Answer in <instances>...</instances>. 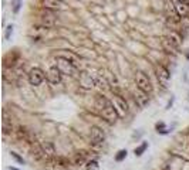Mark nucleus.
I'll use <instances>...</instances> for the list:
<instances>
[{"instance_id":"e433bc0d","label":"nucleus","mask_w":189,"mask_h":170,"mask_svg":"<svg viewBox=\"0 0 189 170\" xmlns=\"http://www.w3.org/2000/svg\"><path fill=\"white\" fill-rule=\"evenodd\" d=\"M9 170H19V169H16V167H9Z\"/></svg>"},{"instance_id":"f257e3e1","label":"nucleus","mask_w":189,"mask_h":170,"mask_svg":"<svg viewBox=\"0 0 189 170\" xmlns=\"http://www.w3.org/2000/svg\"><path fill=\"white\" fill-rule=\"evenodd\" d=\"M38 23H40V26H43L46 28H53L59 24V17H57L56 12H53V10L41 9L38 12Z\"/></svg>"},{"instance_id":"473e14b6","label":"nucleus","mask_w":189,"mask_h":170,"mask_svg":"<svg viewBox=\"0 0 189 170\" xmlns=\"http://www.w3.org/2000/svg\"><path fill=\"white\" fill-rule=\"evenodd\" d=\"M13 30H14V26H13V24H9L6 27V31H4V37H6V40H10V38H12Z\"/></svg>"},{"instance_id":"f3484780","label":"nucleus","mask_w":189,"mask_h":170,"mask_svg":"<svg viewBox=\"0 0 189 170\" xmlns=\"http://www.w3.org/2000/svg\"><path fill=\"white\" fill-rule=\"evenodd\" d=\"M134 99H135L136 105L141 106V108H144V106H146V105L149 104V96H148V94H145L144 91L138 90V88H136V91L134 92Z\"/></svg>"},{"instance_id":"a211bd4d","label":"nucleus","mask_w":189,"mask_h":170,"mask_svg":"<svg viewBox=\"0 0 189 170\" xmlns=\"http://www.w3.org/2000/svg\"><path fill=\"white\" fill-rule=\"evenodd\" d=\"M41 145H43L44 153H46V160H51V159H54V156H56V148H54V143L46 140V142H43Z\"/></svg>"},{"instance_id":"f03ea898","label":"nucleus","mask_w":189,"mask_h":170,"mask_svg":"<svg viewBox=\"0 0 189 170\" xmlns=\"http://www.w3.org/2000/svg\"><path fill=\"white\" fill-rule=\"evenodd\" d=\"M135 84H136V88H138V90L144 91V92L148 94V95L154 91V85H152L151 80H149V77L144 71H136Z\"/></svg>"},{"instance_id":"5701e85b","label":"nucleus","mask_w":189,"mask_h":170,"mask_svg":"<svg viewBox=\"0 0 189 170\" xmlns=\"http://www.w3.org/2000/svg\"><path fill=\"white\" fill-rule=\"evenodd\" d=\"M161 46H162V48H164L166 53H172V54H176V53H178V48H176V47H175L172 43H171V41L168 40L166 37H162Z\"/></svg>"},{"instance_id":"1a4fd4ad","label":"nucleus","mask_w":189,"mask_h":170,"mask_svg":"<svg viewBox=\"0 0 189 170\" xmlns=\"http://www.w3.org/2000/svg\"><path fill=\"white\" fill-rule=\"evenodd\" d=\"M56 57L57 58L67 60V61L73 62L74 65H77V67L80 68V57H78L75 53H73V51H68V50H60L59 53L56 54Z\"/></svg>"},{"instance_id":"ddd939ff","label":"nucleus","mask_w":189,"mask_h":170,"mask_svg":"<svg viewBox=\"0 0 189 170\" xmlns=\"http://www.w3.org/2000/svg\"><path fill=\"white\" fill-rule=\"evenodd\" d=\"M165 37L174 44L176 48H179V47L183 44V36H182V33H181L179 30H169Z\"/></svg>"},{"instance_id":"39448f33","label":"nucleus","mask_w":189,"mask_h":170,"mask_svg":"<svg viewBox=\"0 0 189 170\" xmlns=\"http://www.w3.org/2000/svg\"><path fill=\"white\" fill-rule=\"evenodd\" d=\"M90 142L94 146H100L105 142V132L100 126H91L90 129Z\"/></svg>"},{"instance_id":"9b49d317","label":"nucleus","mask_w":189,"mask_h":170,"mask_svg":"<svg viewBox=\"0 0 189 170\" xmlns=\"http://www.w3.org/2000/svg\"><path fill=\"white\" fill-rule=\"evenodd\" d=\"M155 74H156V78H158V81L162 84V85H166L168 84V81H169V78H171V72H169V70H168L165 65H162V64H159V65H156V70H155Z\"/></svg>"},{"instance_id":"72a5a7b5","label":"nucleus","mask_w":189,"mask_h":170,"mask_svg":"<svg viewBox=\"0 0 189 170\" xmlns=\"http://www.w3.org/2000/svg\"><path fill=\"white\" fill-rule=\"evenodd\" d=\"M172 104H174V98H171V101L168 102V105H166V109H169L171 106H172Z\"/></svg>"},{"instance_id":"b1692460","label":"nucleus","mask_w":189,"mask_h":170,"mask_svg":"<svg viewBox=\"0 0 189 170\" xmlns=\"http://www.w3.org/2000/svg\"><path fill=\"white\" fill-rule=\"evenodd\" d=\"M74 164L75 166H81L83 163H87V152H78V153H75L74 156Z\"/></svg>"},{"instance_id":"412c9836","label":"nucleus","mask_w":189,"mask_h":170,"mask_svg":"<svg viewBox=\"0 0 189 170\" xmlns=\"http://www.w3.org/2000/svg\"><path fill=\"white\" fill-rule=\"evenodd\" d=\"M70 167V160L65 158H57L54 159V170H67Z\"/></svg>"},{"instance_id":"7c9ffc66","label":"nucleus","mask_w":189,"mask_h":170,"mask_svg":"<svg viewBox=\"0 0 189 170\" xmlns=\"http://www.w3.org/2000/svg\"><path fill=\"white\" fill-rule=\"evenodd\" d=\"M98 167H100V164H98V162H97L95 159L88 160L87 164H85V169H87V170H98Z\"/></svg>"},{"instance_id":"2eb2a0df","label":"nucleus","mask_w":189,"mask_h":170,"mask_svg":"<svg viewBox=\"0 0 189 170\" xmlns=\"http://www.w3.org/2000/svg\"><path fill=\"white\" fill-rule=\"evenodd\" d=\"M30 153L31 156L34 158V160H46V153H44V149H43V145L38 142L33 143L30 148Z\"/></svg>"},{"instance_id":"c9c22d12","label":"nucleus","mask_w":189,"mask_h":170,"mask_svg":"<svg viewBox=\"0 0 189 170\" xmlns=\"http://www.w3.org/2000/svg\"><path fill=\"white\" fill-rule=\"evenodd\" d=\"M185 57H186V60H188V61H189V50H188V51H186V53H185Z\"/></svg>"},{"instance_id":"c756f323","label":"nucleus","mask_w":189,"mask_h":170,"mask_svg":"<svg viewBox=\"0 0 189 170\" xmlns=\"http://www.w3.org/2000/svg\"><path fill=\"white\" fill-rule=\"evenodd\" d=\"M20 9H22V0H12V12L17 14Z\"/></svg>"},{"instance_id":"4468645a","label":"nucleus","mask_w":189,"mask_h":170,"mask_svg":"<svg viewBox=\"0 0 189 170\" xmlns=\"http://www.w3.org/2000/svg\"><path fill=\"white\" fill-rule=\"evenodd\" d=\"M16 135H17V138H19L20 140L28 142L30 145L36 143V139L33 138V133H31L26 126H19V128H17V130H16Z\"/></svg>"},{"instance_id":"dca6fc26","label":"nucleus","mask_w":189,"mask_h":170,"mask_svg":"<svg viewBox=\"0 0 189 170\" xmlns=\"http://www.w3.org/2000/svg\"><path fill=\"white\" fill-rule=\"evenodd\" d=\"M112 104L115 105V108H117V111L120 112V115L127 114L128 112V104H127V101H125V98H122L121 95L112 96Z\"/></svg>"},{"instance_id":"4be33fe9","label":"nucleus","mask_w":189,"mask_h":170,"mask_svg":"<svg viewBox=\"0 0 189 170\" xmlns=\"http://www.w3.org/2000/svg\"><path fill=\"white\" fill-rule=\"evenodd\" d=\"M110 102H111V101H110L107 96H104V95H97V96H95V102H94V104H95V108L98 109V111H102V109H104L107 105H108Z\"/></svg>"},{"instance_id":"0eeeda50","label":"nucleus","mask_w":189,"mask_h":170,"mask_svg":"<svg viewBox=\"0 0 189 170\" xmlns=\"http://www.w3.org/2000/svg\"><path fill=\"white\" fill-rule=\"evenodd\" d=\"M40 6L41 9L60 12V10L65 9V2L64 0H40Z\"/></svg>"},{"instance_id":"7ed1b4c3","label":"nucleus","mask_w":189,"mask_h":170,"mask_svg":"<svg viewBox=\"0 0 189 170\" xmlns=\"http://www.w3.org/2000/svg\"><path fill=\"white\" fill-rule=\"evenodd\" d=\"M57 68H59L61 74L64 75H70V77H75V75H80V68L77 65H74L73 62L67 61V60L63 58H57Z\"/></svg>"},{"instance_id":"6ab92c4d","label":"nucleus","mask_w":189,"mask_h":170,"mask_svg":"<svg viewBox=\"0 0 189 170\" xmlns=\"http://www.w3.org/2000/svg\"><path fill=\"white\" fill-rule=\"evenodd\" d=\"M174 9H175V13L179 16L181 19L189 17V3H175Z\"/></svg>"},{"instance_id":"a878e982","label":"nucleus","mask_w":189,"mask_h":170,"mask_svg":"<svg viewBox=\"0 0 189 170\" xmlns=\"http://www.w3.org/2000/svg\"><path fill=\"white\" fill-rule=\"evenodd\" d=\"M155 130L159 133V135H166V133H169V129L166 128L165 122H158V124L155 125Z\"/></svg>"},{"instance_id":"cd10ccee","label":"nucleus","mask_w":189,"mask_h":170,"mask_svg":"<svg viewBox=\"0 0 189 170\" xmlns=\"http://www.w3.org/2000/svg\"><path fill=\"white\" fill-rule=\"evenodd\" d=\"M148 149V142H142L140 146H136L135 150H134V153H135V156H142L144 152Z\"/></svg>"},{"instance_id":"f8f14e48","label":"nucleus","mask_w":189,"mask_h":170,"mask_svg":"<svg viewBox=\"0 0 189 170\" xmlns=\"http://www.w3.org/2000/svg\"><path fill=\"white\" fill-rule=\"evenodd\" d=\"M78 82H80V85L83 88H85V90H91V88L95 85V80L85 71L80 72V75H78Z\"/></svg>"},{"instance_id":"393cba45","label":"nucleus","mask_w":189,"mask_h":170,"mask_svg":"<svg viewBox=\"0 0 189 170\" xmlns=\"http://www.w3.org/2000/svg\"><path fill=\"white\" fill-rule=\"evenodd\" d=\"M181 33H182V36L185 37V36H189V17H183V19H181Z\"/></svg>"},{"instance_id":"f704fd0d","label":"nucleus","mask_w":189,"mask_h":170,"mask_svg":"<svg viewBox=\"0 0 189 170\" xmlns=\"http://www.w3.org/2000/svg\"><path fill=\"white\" fill-rule=\"evenodd\" d=\"M175 3H189V0H175Z\"/></svg>"},{"instance_id":"6e6552de","label":"nucleus","mask_w":189,"mask_h":170,"mask_svg":"<svg viewBox=\"0 0 189 170\" xmlns=\"http://www.w3.org/2000/svg\"><path fill=\"white\" fill-rule=\"evenodd\" d=\"M61 78H63V74L59 68H57V65L49 68V71H47V81L51 85H59L61 82Z\"/></svg>"},{"instance_id":"423d86ee","label":"nucleus","mask_w":189,"mask_h":170,"mask_svg":"<svg viewBox=\"0 0 189 170\" xmlns=\"http://www.w3.org/2000/svg\"><path fill=\"white\" fill-rule=\"evenodd\" d=\"M100 115H101L105 121L111 122V124L112 122H117V119L120 118V112L117 111V108H115V105L112 104V101L110 102L108 105L102 109V111H100Z\"/></svg>"},{"instance_id":"c85d7f7f","label":"nucleus","mask_w":189,"mask_h":170,"mask_svg":"<svg viewBox=\"0 0 189 170\" xmlns=\"http://www.w3.org/2000/svg\"><path fill=\"white\" fill-rule=\"evenodd\" d=\"M127 155H128L127 149H121V150H118V152H117V155H115V158H114L115 162H122V160H125Z\"/></svg>"},{"instance_id":"9d476101","label":"nucleus","mask_w":189,"mask_h":170,"mask_svg":"<svg viewBox=\"0 0 189 170\" xmlns=\"http://www.w3.org/2000/svg\"><path fill=\"white\" fill-rule=\"evenodd\" d=\"M20 60V54L17 53V51H10L9 54H6L3 58V67L6 68H10V70H13V68L16 67V64L19 62Z\"/></svg>"},{"instance_id":"bb28decb","label":"nucleus","mask_w":189,"mask_h":170,"mask_svg":"<svg viewBox=\"0 0 189 170\" xmlns=\"http://www.w3.org/2000/svg\"><path fill=\"white\" fill-rule=\"evenodd\" d=\"M95 85H98L100 88H104V90H105V88H108V82H107V80L102 77L101 74H98L95 77Z\"/></svg>"},{"instance_id":"aec40b11","label":"nucleus","mask_w":189,"mask_h":170,"mask_svg":"<svg viewBox=\"0 0 189 170\" xmlns=\"http://www.w3.org/2000/svg\"><path fill=\"white\" fill-rule=\"evenodd\" d=\"M14 126H13V119L7 116V111L4 109L3 111V133L4 135H9V133L13 132Z\"/></svg>"},{"instance_id":"20e7f679","label":"nucleus","mask_w":189,"mask_h":170,"mask_svg":"<svg viewBox=\"0 0 189 170\" xmlns=\"http://www.w3.org/2000/svg\"><path fill=\"white\" fill-rule=\"evenodd\" d=\"M46 77H47V74L38 67L31 68L30 71H28V74H27L28 84L33 85V87H38V85H41V84L44 82V80H46Z\"/></svg>"},{"instance_id":"2f4dec72","label":"nucleus","mask_w":189,"mask_h":170,"mask_svg":"<svg viewBox=\"0 0 189 170\" xmlns=\"http://www.w3.org/2000/svg\"><path fill=\"white\" fill-rule=\"evenodd\" d=\"M10 156H12V158L14 159V160L17 162V163H20V164H24V163H26L24 159H23L22 156L19 155V153H16V152H10Z\"/></svg>"}]
</instances>
